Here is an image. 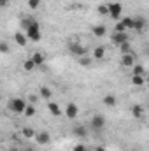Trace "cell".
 Returning a JSON list of instances; mask_svg holds the SVG:
<instances>
[{
  "mask_svg": "<svg viewBox=\"0 0 149 151\" xmlns=\"http://www.w3.org/2000/svg\"><path fill=\"white\" fill-rule=\"evenodd\" d=\"M104 56H105V47L104 46H98V47L93 49V58L95 60H104Z\"/></svg>",
  "mask_w": 149,
  "mask_h": 151,
  "instance_id": "15",
  "label": "cell"
},
{
  "mask_svg": "<svg viewBox=\"0 0 149 151\" xmlns=\"http://www.w3.org/2000/svg\"><path fill=\"white\" fill-rule=\"evenodd\" d=\"M107 34V28L104 27V25H97V27H93V35L95 37H104Z\"/></svg>",
  "mask_w": 149,
  "mask_h": 151,
  "instance_id": "16",
  "label": "cell"
},
{
  "mask_svg": "<svg viewBox=\"0 0 149 151\" xmlns=\"http://www.w3.org/2000/svg\"><path fill=\"white\" fill-rule=\"evenodd\" d=\"M27 151H35L34 148H27Z\"/></svg>",
  "mask_w": 149,
  "mask_h": 151,
  "instance_id": "36",
  "label": "cell"
},
{
  "mask_svg": "<svg viewBox=\"0 0 149 151\" xmlns=\"http://www.w3.org/2000/svg\"><path fill=\"white\" fill-rule=\"evenodd\" d=\"M74 132H75V135H79V137H86V128L84 127H75Z\"/></svg>",
  "mask_w": 149,
  "mask_h": 151,
  "instance_id": "26",
  "label": "cell"
},
{
  "mask_svg": "<svg viewBox=\"0 0 149 151\" xmlns=\"http://www.w3.org/2000/svg\"><path fill=\"white\" fill-rule=\"evenodd\" d=\"M25 34H27V37L30 39V40H34V42H39V40L42 39V34H40V25H39L35 19H34V23L25 30Z\"/></svg>",
  "mask_w": 149,
  "mask_h": 151,
  "instance_id": "1",
  "label": "cell"
},
{
  "mask_svg": "<svg viewBox=\"0 0 149 151\" xmlns=\"http://www.w3.org/2000/svg\"><path fill=\"white\" fill-rule=\"evenodd\" d=\"M144 28H146V18H142V16L135 18V25H133V30H137V32H142Z\"/></svg>",
  "mask_w": 149,
  "mask_h": 151,
  "instance_id": "12",
  "label": "cell"
},
{
  "mask_svg": "<svg viewBox=\"0 0 149 151\" xmlns=\"http://www.w3.org/2000/svg\"><path fill=\"white\" fill-rule=\"evenodd\" d=\"M146 81H148V83H149V76H148V77H146Z\"/></svg>",
  "mask_w": 149,
  "mask_h": 151,
  "instance_id": "37",
  "label": "cell"
},
{
  "mask_svg": "<svg viewBox=\"0 0 149 151\" xmlns=\"http://www.w3.org/2000/svg\"><path fill=\"white\" fill-rule=\"evenodd\" d=\"M119 51H121V55H126V53H130V42H125V44H121V46H119Z\"/></svg>",
  "mask_w": 149,
  "mask_h": 151,
  "instance_id": "29",
  "label": "cell"
},
{
  "mask_svg": "<svg viewBox=\"0 0 149 151\" xmlns=\"http://www.w3.org/2000/svg\"><path fill=\"white\" fill-rule=\"evenodd\" d=\"M69 49H70V53H74L75 56H84L86 55V47L81 44V42H75V40H72L70 44H69Z\"/></svg>",
  "mask_w": 149,
  "mask_h": 151,
  "instance_id": "4",
  "label": "cell"
},
{
  "mask_svg": "<svg viewBox=\"0 0 149 151\" xmlns=\"http://www.w3.org/2000/svg\"><path fill=\"white\" fill-rule=\"evenodd\" d=\"M95 151H105V150H104L102 146H98V148H95Z\"/></svg>",
  "mask_w": 149,
  "mask_h": 151,
  "instance_id": "35",
  "label": "cell"
},
{
  "mask_svg": "<svg viewBox=\"0 0 149 151\" xmlns=\"http://www.w3.org/2000/svg\"><path fill=\"white\" fill-rule=\"evenodd\" d=\"M77 114H79V107H77V104L69 102V104H67V107H65V116H67L69 119H75V118H77Z\"/></svg>",
  "mask_w": 149,
  "mask_h": 151,
  "instance_id": "7",
  "label": "cell"
},
{
  "mask_svg": "<svg viewBox=\"0 0 149 151\" xmlns=\"http://www.w3.org/2000/svg\"><path fill=\"white\" fill-rule=\"evenodd\" d=\"M116 32H119V34H121V32H128V30L125 28V25H123L121 21H117V23H116Z\"/></svg>",
  "mask_w": 149,
  "mask_h": 151,
  "instance_id": "30",
  "label": "cell"
},
{
  "mask_svg": "<svg viewBox=\"0 0 149 151\" xmlns=\"http://www.w3.org/2000/svg\"><path fill=\"white\" fill-rule=\"evenodd\" d=\"M14 42L18 44V46H27V42H28V37H27V34L25 32H16L14 34Z\"/></svg>",
  "mask_w": 149,
  "mask_h": 151,
  "instance_id": "11",
  "label": "cell"
},
{
  "mask_svg": "<svg viewBox=\"0 0 149 151\" xmlns=\"http://www.w3.org/2000/svg\"><path fill=\"white\" fill-rule=\"evenodd\" d=\"M47 109H49V113L53 114L54 118H60V116L63 114V113H62V109H60V106H58L56 102H51V100L47 102Z\"/></svg>",
  "mask_w": 149,
  "mask_h": 151,
  "instance_id": "10",
  "label": "cell"
},
{
  "mask_svg": "<svg viewBox=\"0 0 149 151\" xmlns=\"http://www.w3.org/2000/svg\"><path fill=\"white\" fill-rule=\"evenodd\" d=\"M39 95H40L42 99H46V100H49V99L53 97V91H51V88H47V86H42V88L39 90Z\"/></svg>",
  "mask_w": 149,
  "mask_h": 151,
  "instance_id": "18",
  "label": "cell"
},
{
  "mask_svg": "<svg viewBox=\"0 0 149 151\" xmlns=\"http://www.w3.org/2000/svg\"><path fill=\"white\" fill-rule=\"evenodd\" d=\"M79 65H82V67L91 65V58H90V56H86V55H84V56H81V58H79Z\"/></svg>",
  "mask_w": 149,
  "mask_h": 151,
  "instance_id": "25",
  "label": "cell"
},
{
  "mask_svg": "<svg viewBox=\"0 0 149 151\" xmlns=\"http://www.w3.org/2000/svg\"><path fill=\"white\" fill-rule=\"evenodd\" d=\"M27 106H28V102H25V100H23V99H19V97L11 99V102H9L11 111H14L16 114H23V113H25V109H27Z\"/></svg>",
  "mask_w": 149,
  "mask_h": 151,
  "instance_id": "2",
  "label": "cell"
},
{
  "mask_svg": "<svg viewBox=\"0 0 149 151\" xmlns=\"http://www.w3.org/2000/svg\"><path fill=\"white\" fill-rule=\"evenodd\" d=\"M32 60L35 62V65H37V67H40V65L46 62V55H44V53H40V51H37V53H34V55H32Z\"/></svg>",
  "mask_w": 149,
  "mask_h": 151,
  "instance_id": "13",
  "label": "cell"
},
{
  "mask_svg": "<svg viewBox=\"0 0 149 151\" xmlns=\"http://www.w3.org/2000/svg\"><path fill=\"white\" fill-rule=\"evenodd\" d=\"M121 65H123V67H133V65H135V56H133L132 53L121 55Z\"/></svg>",
  "mask_w": 149,
  "mask_h": 151,
  "instance_id": "9",
  "label": "cell"
},
{
  "mask_svg": "<svg viewBox=\"0 0 149 151\" xmlns=\"http://www.w3.org/2000/svg\"><path fill=\"white\" fill-rule=\"evenodd\" d=\"M0 51L2 53H9V44L7 42H0Z\"/></svg>",
  "mask_w": 149,
  "mask_h": 151,
  "instance_id": "31",
  "label": "cell"
},
{
  "mask_svg": "<svg viewBox=\"0 0 149 151\" xmlns=\"http://www.w3.org/2000/svg\"><path fill=\"white\" fill-rule=\"evenodd\" d=\"M123 25H125V28L126 30H133V25H135V18H132V16H126V18H123V19H119Z\"/></svg>",
  "mask_w": 149,
  "mask_h": 151,
  "instance_id": "14",
  "label": "cell"
},
{
  "mask_svg": "<svg viewBox=\"0 0 149 151\" xmlns=\"http://www.w3.org/2000/svg\"><path fill=\"white\" fill-rule=\"evenodd\" d=\"M98 14H102V16L109 14V5H107V4H104V5H98Z\"/></svg>",
  "mask_w": 149,
  "mask_h": 151,
  "instance_id": "28",
  "label": "cell"
},
{
  "mask_svg": "<svg viewBox=\"0 0 149 151\" xmlns=\"http://www.w3.org/2000/svg\"><path fill=\"white\" fill-rule=\"evenodd\" d=\"M107 5H109V16H111L112 19H119L121 14H123V5L117 4V2H114V4H107Z\"/></svg>",
  "mask_w": 149,
  "mask_h": 151,
  "instance_id": "3",
  "label": "cell"
},
{
  "mask_svg": "<svg viewBox=\"0 0 149 151\" xmlns=\"http://www.w3.org/2000/svg\"><path fill=\"white\" fill-rule=\"evenodd\" d=\"M27 2H28V7H30L32 11L39 9V5H40V0H27Z\"/></svg>",
  "mask_w": 149,
  "mask_h": 151,
  "instance_id": "27",
  "label": "cell"
},
{
  "mask_svg": "<svg viewBox=\"0 0 149 151\" xmlns=\"http://www.w3.org/2000/svg\"><path fill=\"white\" fill-rule=\"evenodd\" d=\"M132 116L137 118V119H140V118L144 116V109H142V106H139V104L133 106V107H132Z\"/></svg>",
  "mask_w": 149,
  "mask_h": 151,
  "instance_id": "19",
  "label": "cell"
},
{
  "mask_svg": "<svg viewBox=\"0 0 149 151\" xmlns=\"http://www.w3.org/2000/svg\"><path fill=\"white\" fill-rule=\"evenodd\" d=\"M91 127L100 132V130L105 127V116H104V114H95V116L91 118Z\"/></svg>",
  "mask_w": 149,
  "mask_h": 151,
  "instance_id": "5",
  "label": "cell"
},
{
  "mask_svg": "<svg viewBox=\"0 0 149 151\" xmlns=\"http://www.w3.org/2000/svg\"><path fill=\"white\" fill-rule=\"evenodd\" d=\"M104 104H105L107 107H114V106L117 104V99H116L114 95H105V97H104Z\"/></svg>",
  "mask_w": 149,
  "mask_h": 151,
  "instance_id": "20",
  "label": "cell"
},
{
  "mask_svg": "<svg viewBox=\"0 0 149 151\" xmlns=\"http://www.w3.org/2000/svg\"><path fill=\"white\" fill-rule=\"evenodd\" d=\"M111 42L112 44H116V46H121V44H125V42H128V34L126 32H114L111 35Z\"/></svg>",
  "mask_w": 149,
  "mask_h": 151,
  "instance_id": "6",
  "label": "cell"
},
{
  "mask_svg": "<svg viewBox=\"0 0 149 151\" xmlns=\"http://www.w3.org/2000/svg\"><path fill=\"white\" fill-rule=\"evenodd\" d=\"M35 67H37V65H35V62H34L32 58H28V60H25V62H23V69H25V70H28V72H30V70H34Z\"/></svg>",
  "mask_w": 149,
  "mask_h": 151,
  "instance_id": "22",
  "label": "cell"
},
{
  "mask_svg": "<svg viewBox=\"0 0 149 151\" xmlns=\"http://www.w3.org/2000/svg\"><path fill=\"white\" fill-rule=\"evenodd\" d=\"M23 114H25L27 118H34V116H35V106H34V104H28Z\"/></svg>",
  "mask_w": 149,
  "mask_h": 151,
  "instance_id": "24",
  "label": "cell"
},
{
  "mask_svg": "<svg viewBox=\"0 0 149 151\" xmlns=\"http://www.w3.org/2000/svg\"><path fill=\"white\" fill-rule=\"evenodd\" d=\"M9 5V0H0V7H7Z\"/></svg>",
  "mask_w": 149,
  "mask_h": 151,
  "instance_id": "34",
  "label": "cell"
},
{
  "mask_svg": "<svg viewBox=\"0 0 149 151\" xmlns=\"http://www.w3.org/2000/svg\"><path fill=\"white\" fill-rule=\"evenodd\" d=\"M144 83H146L144 76H132V84L133 86H144Z\"/></svg>",
  "mask_w": 149,
  "mask_h": 151,
  "instance_id": "21",
  "label": "cell"
},
{
  "mask_svg": "<svg viewBox=\"0 0 149 151\" xmlns=\"http://www.w3.org/2000/svg\"><path fill=\"white\" fill-rule=\"evenodd\" d=\"M37 100H39L37 95H30L28 97V104H37Z\"/></svg>",
  "mask_w": 149,
  "mask_h": 151,
  "instance_id": "33",
  "label": "cell"
},
{
  "mask_svg": "<svg viewBox=\"0 0 149 151\" xmlns=\"http://www.w3.org/2000/svg\"><path fill=\"white\" fill-rule=\"evenodd\" d=\"M132 69H133V70H132V76H144V67H142L140 63H135Z\"/></svg>",
  "mask_w": 149,
  "mask_h": 151,
  "instance_id": "23",
  "label": "cell"
},
{
  "mask_svg": "<svg viewBox=\"0 0 149 151\" xmlns=\"http://www.w3.org/2000/svg\"><path fill=\"white\" fill-rule=\"evenodd\" d=\"M148 53H149V49H148Z\"/></svg>",
  "mask_w": 149,
  "mask_h": 151,
  "instance_id": "38",
  "label": "cell"
},
{
  "mask_svg": "<svg viewBox=\"0 0 149 151\" xmlns=\"http://www.w3.org/2000/svg\"><path fill=\"white\" fill-rule=\"evenodd\" d=\"M35 141H37L40 146H46V144H49V142H51V135H49V132L42 130V132H37Z\"/></svg>",
  "mask_w": 149,
  "mask_h": 151,
  "instance_id": "8",
  "label": "cell"
},
{
  "mask_svg": "<svg viewBox=\"0 0 149 151\" xmlns=\"http://www.w3.org/2000/svg\"><path fill=\"white\" fill-rule=\"evenodd\" d=\"M72 151H88V148H86L84 144H75Z\"/></svg>",
  "mask_w": 149,
  "mask_h": 151,
  "instance_id": "32",
  "label": "cell"
},
{
  "mask_svg": "<svg viewBox=\"0 0 149 151\" xmlns=\"http://www.w3.org/2000/svg\"><path fill=\"white\" fill-rule=\"evenodd\" d=\"M21 134H23V137H27V139H34V137L37 135V132H35L32 127H23Z\"/></svg>",
  "mask_w": 149,
  "mask_h": 151,
  "instance_id": "17",
  "label": "cell"
}]
</instances>
